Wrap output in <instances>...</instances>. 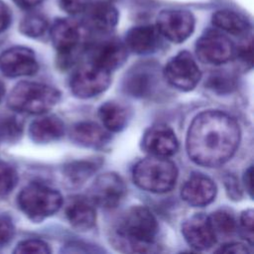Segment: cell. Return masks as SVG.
<instances>
[{"instance_id": "40", "label": "cell", "mask_w": 254, "mask_h": 254, "mask_svg": "<svg viewBox=\"0 0 254 254\" xmlns=\"http://www.w3.org/2000/svg\"><path fill=\"white\" fill-rule=\"evenodd\" d=\"M243 183L249 195L252 196V166L246 169L243 176Z\"/></svg>"}, {"instance_id": "29", "label": "cell", "mask_w": 254, "mask_h": 254, "mask_svg": "<svg viewBox=\"0 0 254 254\" xmlns=\"http://www.w3.org/2000/svg\"><path fill=\"white\" fill-rule=\"evenodd\" d=\"M23 124L15 116H0V141H14L22 134Z\"/></svg>"}, {"instance_id": "31", "label": "cell", "mask_w": 254, "mask_h": 254, "mask_svg": "<svg viewBox=\"0 0 254 254\" xmlns=\"http://www.w3.org/2000/svg\"><path fill=\"white\" fill-rule=\"evenodd\" d=\"M14 253H51L50 246L40 239H27L21 241L14 250Z\"/></svg>"}, {"instance_id": "32", "label": "cell", "mask_w": 254, "mask_h": 254, "mask_svg": "<svg viewBox=\"0 0 254 254\" xmlns=\"http://www.w3.org/2000/svg\"><path fill=\"white\" fill-rule=\"evenodd\" d=\"M59 7L69 15L82 14L92 0H57Z\"/></svg>"}, {"instance_id": "28", "label": "cell", "mask_w": 254, "mask_h": 254, "mask_svg": "<svg viewBox=\"0 0 254 254\" xmlns=\"http://www.w3.org/2000/svg\"><path fill=\"white\" fill-rule=\"evenodd\" d=\"M208 217L216 235L229 236L232 235L237 229L236 220L228 211L216 210Z\"/></svg>"}, {"instance_id": "20", "label": "cell", "mask_w": 254, "mask_h": 254, "mask_svg": "<svg viewBox=\"0 0 254 254\" xmlns=\"http://www.w3.org/2000/svg\"><path fill=\"white\" fill-rule=\"evenodd\" d=\"M94 205L89 197L83 195L70 197L65 205V216L69 224L78 231L91 229L96 221Z\"/></svg>"}, {"instance_id": "5", "label": "cell", "mask_w": 254, "mask_h": 254, "mask_svg": "<svg viewBox=\"0 0 254 254\" xmlns=\"http://www.w3.org/2000/svg\"><path fill=\"white\" fill-rule=\"evenodd\" d=\"M82 23L70 18H58L50 27V36L58 52L57 64L62 69L70 67L77 60L83 45Z\"/></svg>"}, {"instance_id": "8", "label": "cell", "mask_w": 254, "mask_h": 254, "mask_svg": "<svg viewBox=\"0 0 254 254\" xmlns=\"http://www.w3.org/2000/svg\"><path fill=\"white\" fill-rule=\"evenodd\" d=\"M233 43L221 32L214 29L205 31L196 41L197 58L208 64H222L234 58Z\"/></svg>"}, {"instance_id": "11", "label": "cell", "mask_w": 254, "mask_h": 254, "mask_svg": "<svg viewBox=\"0 0 254 254\" xmlns=\"http://www.w3.org/2000/svg\"><path fill=\"white\" fill-rule=\"evenodd\" d=\"M194 26L192 13L183 9L163 10L156 19V27L161 36L177 44L185 42L193 33Z\"/></svg>"}, {"instance_id": "26", "label": "cell", "mask_w": 254, "mask_h": 254, "mask_svg": "<svg viewBox=\"0 0 254 254\" xmlns=\"http://www.w3.org/2000/svg\"><path fill=\"white\" fill-rule=\"evenodd\" d=\"M50 29L47 17L40 12H29L21 20L20 32L29 38H40Z\"/></svg>"}, {"instance_id": "24", "label": "cell", "mask_w": 254, "mask_h": 254, "mask_svg": "<svg viewBox=\"0 0 254 254\" xmlns=\"http://www.w3.org/2000/svg\"><path fill=\"white\" fill-rule=\"evenodd\" d=\"M98 117L107 131L120 132L128 122V111L116 101L104 102L98 108Z\"/></svg>"}, {"instance_id": "6", "label": "cell", "mask_w": 254, "mask_h": 254, "mask_svg": "<svg viewBox=\"0 0 254 254\" xmlns=\"http://www.w3.org/2000/svg\"><path fill=\"white\" fill-rule=\"evenodd\" d=\"M18 204L31 220L39 222L53 215L61 208L63 197L55 189L32 183L19 193Z\"/></svg>"}, {"instance_id": "37", "label": "cell", "mask_w": 254, "mask_h": 254, "mask_svg": "<svg viewBox=\"0 0 254 254\" xmlns=\"http://www.w3.org/2000/svg\"><path fill=\"white\" fill-rule=\"evenodd\" d=\"M12 17L13 15L10 7L3 0H0V34L10 27Z\"/></svg>"}, {"instance_id": "16", "label": "cell", "mask_w": 254, "mask_h": 254, "mask_svg": "<svg viewBox=\"0 0 254 254\" xmlns=\"http://www.w3.org/2000/svg\"><path fill=\"white\" fill-rule=\"evenodd\" d=\"M127 48L121 41L111 38L103 40L89 50V63L112 71L122 65L127 59Z\"/></svg>"}, {"instance_id": "27", "label": "cell", "mask_w": 254, "mask_h": 254, "mask_svg": "<svg viewBox=\"0 0 254 254\" xmlns=\"http://www.w3.org/2000/svg\"><path fill=\"white\" fill-rule=\"evenodd\" d=\"M205 84L213 92L218 94H225L235 89L236 78L233 76V74L227 71L217 70L208 76Z\"/></svg>"}, {"instance_id": "12", "label": "cell", "mask_w": 254, "mask_h": 254, "mask_svg": "<svg viewBox=\"0 0 254 254\" xmlns=\"http://www.w3.org/2000/svg\"><path fill=\"white\" fill-rule=\"evenodd\" d=\"M126 187L122 178L115 173H104L98 176L89 190V198L103 208H114L124 198Z\"/></svg>"}, {"instance_id": "41", "label": "cell", "mask_w": 254, "mask_h": 254, "mask_svg": "<svg viewBox=\"0 0 254 254\" xmlns=\"http://www.w3.org/2000/svg\"><path fill=\"white\" fill-rule=\"evenodd\" d=\"M4 94H5V87H4V84L0 81V102H1Z\"/></svg>"}, {"instance_id": "15", "label": "cell", "mask_w": 254, "mask_h": 254, "mask_svg": "<svg viewBox=\"0 0 254 254\" xmlns=\"http://www.w3.org/2000/svg\"><path fill=\"white\" fill-rule=\"evenodd\" d=\"M182 234L189 245L196 250L209 249L216 241L209 217L203 213L188 217L182 224Z\"/></svg>"}, {"instance_id": "36", "label": "cell", "mask_w": 254, "mask_h": 254, "mask_svg": "<svg viewBox=\"0 0 254 254\" xmlns=\"http://www.w3.org/2000/svg\"><path fill=\"white\" fill-rule=\"evenodd\" d=\"M224 186L230 198L238 200L242 197V191L238 184V180L233 175H227L224 178Z\"/></svg>"}, {"instance_id": "25", "label": "cell", "mask_w": 254, "mask_h": 254, "mask_svg": "<svg viewBox=\"0 0 254 254\" xmlns=\"http://www.w3.org/2000/svg\"><path fill=\"white\" fill-rule=\"evenodd\" d=\"M98 160H80L67 163L64 167V175L70 186L78 187L84 184L100 167Z\"/></svg>"}, {"instance_id": "35", "label": "cell", "mask_w": 254, "mask_h": 254, "mask_svg": "<svg viewBox=\"0 0 254 254\" xmlns=\"http://www.w3.org/2000/svg\"><path fill=\"white\" fill-rule=\"evenodd\" d=\"M14 235V225L7 216H0V246L8 243Z\"/></svg>"}, {"instance_id": "1", "label": "cell", "mask_w": 254, "mask_h": 254, "mask_svg": "<svg viewBox=\"0 0 254 254\" xmlns=\"http://www.w3.org/2000/svg\"><path fill=\"white\" fill-rule=\"evenodd\" d=\"M240 141L237 121L228 113L207 110L194 117L187 135V152L195 164L216 168L229 161Z\"/></svg>"}, {"instance_id": "14", "label": "cell", "mask_w": 254, "mask_h": 254, "mask_svg": "<svg viewBox=\"0 0 254 254\" xmlns=\"http://www.w3.org/2000/svg\"><path fill=\"white\" fill-rule=\"evenodd\" d=\"M142 149L150 156L168 158L177 153L179 141L171 127L165 124H157L144 133Z\"/></svg>"}, {"instance_id": "39", "label": "cell", "mask_w": 254, "mask_h": 254, "mask_svg": "<svg viewBox=\"0 0 254 254\" xmlns=\"http://www.w3.org/2000/svg\"><path fill=\"white\" fill-rule=\"evenodd\" d=\"M12 1L22 9L31 10L37 7L39 4H41L44 0H12Z\"/></svg>"}, {"instance_id": "19", "label": "cell", "mask_w": 254, "mask_h": 254, "mask_svg": "<svg viewBox=\"0 0 254 254\" xmlns=\"http://www.w3.org/2000/svg\"><path fill=\"white\" fill-rule=\"evenodd\" d=\"M161 38L162 36L156 25H138L128 30L125 35L124 45L132 53L148 55L160 48Z\"/></svg>"}, {"instance_id": "13", "label": "cell", "mask_w": 254, "mask_h": 254, "mask_svg": "<svg viewBox=\"0 0 254 254\" xmlns=\"http://www.w3.org/2000/svg\"><path fill=\"white\" fill-rule=\"evenodd\" d=\"M39 69L35 53L27 47L16 46L0 55V70L10 77L33 75Z\"/></svg>"}, {"instance_id": "22", "label": "cell", "mask_w": 254, "mask_h": 254, "mask_svg": "<svg viewBox=\"0 0 254 254\" xmlns=\"http://www.w3.org/2000/svg\"><path fill=\"white\" fill-rule=\"evenodd\" d=\"M31 139L38 144L58 141L64 134V124L56 115H46L35 119L29 128Z\"/></svg>"}, {"instance_id": "4", "label": "cell", "mask_w": 254, "mask_h": 254, "mask_svg": "<svg viewBox=\"0 0 254 254\" xmlns=\"http://www.w3.org/2000/svg\"><path fill=\"white\" fill-rule=\"evenodd\" d=\"M61 99V92L48 84L21 81L8 96V106L18 112L41 114L51 110Z\"/></svg>"}, {"instance_id": "30", "label": "cell", "mask_w": 254, "mask_h": 254, "mask_svg": "<svg viewBox=\"0 0 254 254\" xmlns=\"http://www.w3.org/2000/svg\"><path fill=\"white\" fill-rule=\"evenodd\" d=\"M17 182L16 170L7 162L0 160V197L8 195L16 187Z\"/></svg>"}, {"instance_id": "3", "label": "cell", "mask_w": 254, "mask_h": 254, "mask_svg": "<svg viewBox=\"0 0 254 254\" xmlns=\"http://www.w3.org/2000/svg\"><path fill=\"white\" fill-rule=\"evenodd\" d=\"M132 177L134 184L143 190L165 193L175 187L178 169L168 158L150 156L134 166Z\"/></svg>"}, {"instance_id": "2", "label": "cell", "mask_w": 254, "mask_h": 254, "mask_svg": "<svg viewBox=\"0 0 254 254\" xmlns=\"http://www.w3.org/2000/svg\"><path fill=\"white\" fill-rule=\"evenodd\" d=\"M116 231L121 244L132 252H151L159 226L149 208L136 205L122 215Z\"/></svg>"}, {"instance_id": "21", "label": "cell", "mask_w": 254, "mask_h": 254, "mask_svg": "<svg viewBox=\"0 0 254 254\" xmlns=\"http://www.w3.org/2000/svg\"><path fill=\"white\" fill-rule=\"evenodd\" d=\"M109 139L106 129L91 121L78 122L70 130V140L82 147L99 148L107 144Z\"/></svg>"}, {"instance_id": "9", "label": "cell", "mask_w": 254, "mask_h": 254, "mask_svg": "<svg viewBox=\"0 0 254 254\" xmlns=\"http://www.w3.org/2000/svg\"><path fill=\"white\" fill-rule=\"evenodd\" d=\"M164 76L177 89L190 91L196 86L201 73L192 56L187 51H182L168 62Z\"/></svg>"}, {"instance_id": "10", "label": "cell", "mask_w": 254, "mask_h": 254, "mask_svg": "<svg viewBox=\"0 0 254 254\" xmlns=\"http://www.w3.org/2000/svg\"><path fill=\"white\" fill-rule=\"evenodd\" d=\"M159 65L152 62L138 63L130 67L122 81L123 91L136 98L150 96L159 83Z\"/></svg>"}, {"instance_id": "33", "label": "cell", "mask_w": 254, "mask_h": 254, "mask_svg": "<svg viewBox=\"0 0 254 254\" xmlns=\"http://www.w3.org/2000/svg\"><path fill=\"white\" fill-rule=\"evenodd\" d=\"M234 57L237 59L239 64L244 69L251 68L252 66V40L249 39L244 44L235 49Z\"/></svg>"}, {"instance_id": "38", "label": "cell", "mask_w": 254, "mask_h": 254, "mask_svg": "<svg viewBox=\"0 0 254 254\" xmlns=\"http://www.w3.org/2000/svg\"><path fill=\"white\" fill-rule=\"evenodd\" d=\"M215 252L217 253H249L250 250L246 245L242 243L232 242V243H227L222 245Z\"/></svg>"}, {"instance_id": "34", "label": "cell", "mask_w": 254, "mask_h": 254, "mask_svg": "<svg viewBox=\"0 0 254 254\" xmlns=\"http://www.w3.org/2000/svg\"><path fill=\"white\" fill-rule=\"evenodd\" d=\"M253 210L246 209L240 215V228L242 236L252 245L253 244Z\"/></svg>"}, {"instance_id": "23", "label": "cell", "mask_w": 254, "mask_h": 254, "mask_svg": "<svg viewBox=\"0 0 254 254\" xmlns=\"http://www.w3.org/2000/svg\"><path fill=\"white\" fill-rule=\"evenodd\" d=\"M211 22L218 30L234 36H246L251 30V23L246 16L229 9L215 11L212 14Z\"/></svg>"}, {"instance_id": "18", "label": "cell", "mask_w": 254, "mask_h": 254, "mask_svg": "<svg viewBox=\"0 0 254 254\" xmlns=\"http://www.w3.org/2000/svg\"><path fill=\"white\" fill-rule=\"evenodd\" d=\"M215 195V184L200 173L190 175L181 190L182 198L191 206H205L214 200Z\"/></svg>"}, {"instance_id": "17", "label": "cell", "mask_w": 254, "mask_h": 254, "mask_svg": "<svg viewBox=\"0 0 254 254\" xmlns=\"http://www.w3.org/2000/svg\"><path fill=\"white\" fill-rule=\"evenodd\" d=\"M82 14L83 27L98 34L110 33L119 20L118 10L105 1L91 2Z\"/></svg>"}, {"instance_id": "7", "label": "cell", "mask_w": 254, "mask_h": 254, "mask_svg": "<svg viewBox=\"0 0 254 254\" xmlns=\"http://www.w3.org/2000/svg\"><path fill=\"white\" fill-rule=\"evenodd\" d=\"M110 82V71L88 63L80 65L72 73L69 88L75 97L86 99L105 91Z\"/></svg>"}]
</instances>
